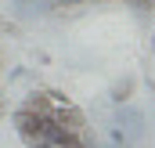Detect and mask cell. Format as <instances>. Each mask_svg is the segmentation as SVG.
I'll use <instances>...</instances> for the list:
<instances>
[{
  "label": "cell",
  "instance_id": "1",
  "mask_svg": "<svg viewBox=\"0 0 155 148\" xmlns=\"http://www.w3.org/2000/svg\"><path fill=\"white\" fill-rule=\"evenodd\" d=\"M116 134L119 137H123V141H137V137H144V126H148V123H144V112L141 109H134V105H130V101H126V105H116Z\"/></svg>",
  "mask_w": 155,
  "mask_h": 148
},
{
  "label": "cell",
  "instance_id": "2",
  "mask_svg": "<svg viewBox=\"0 0 155 148\" xmlns=\"http://www.w3.org/2000/svg\"><path fill=\"white\" fill-rule=\"evenodd\" d=\"M43 123H47V116H40V112L29 109V105L15 109V130H18L25 141H43Z\"/></svg>",
  "mask_w": 155,
  "mask_h": 148
},
{
  "label": "cell",
  "instance_id": "3",
  "mask_svg": "<svg viewBox=\"0 0 155 148\" xmlns=\"http://www.w3.org/2000/svg\"><path fill=\"white\" fill-rule=\"evenodd\" d=\"M134 87H137V79L134 76H123L112 83V90H108V98H112V105H126L130 101V94H134Z\"/></svg>",
  "mask_w": 155,
  "mask_h": 148
},
{
  "label": "cell",
  "instance_id": "4",
  "mask_svg": "<svg viewBox=\"0 0 155 148\" xmlns=\"http://www.w3.org/2000/svg\"><path fill=\"white\" fill-rule=\"evenodd\" d=\"M126 4H134L137 11H152V7H155V0H126Z\"/></svg>",
  "mask_w": 155,
  "mask_h": 148
},
{
  "label": "cell",
  "instance_id": "5",
  "mask_svg": "<svg viewBox=\"0 0 155 148\" xmlns=\"http://www.w3.org/2000/svg\"><path fill=\"white\" fill-rule=\"evenodd\" d=\"M29 148H54V145H47V141H25Z\"/></svg>",
  "mask_w": 155,
  "mask_h": 148
}]
</instances>
